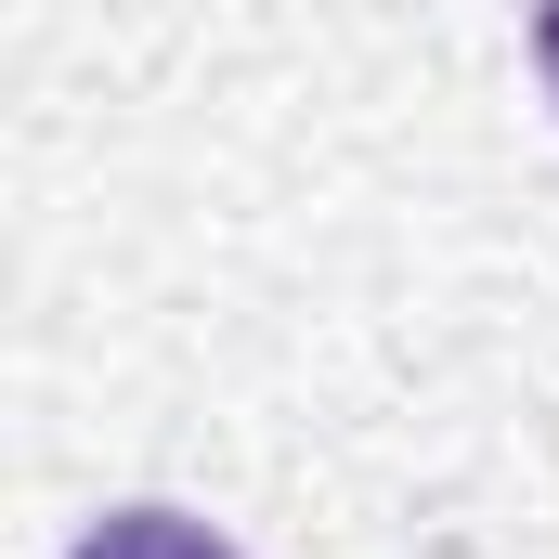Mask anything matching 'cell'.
I'll return each mask as SVG.
<instances>
[{"label":"cell","instance_id":"cell-1","mask_svg":"<svg viewBox=\"0 0 559 559\" xmlns=\"http://www.w3.org/2000/svg\"><path fill=\"white\" fill-rule=\"evenodd\" d=\"M79 559H235L209 521H182V508H105L92 534H79Z\"/></svg>","mask_w":559,"mask_h":559},{"label":"cell","instance_id":"cell-2","mask_svg":"<svg viewBox=\"0 0 559 559\" xmlns=\"http://www.w3.org/2000/svg\"><path fill=\"white\" fill-rule=\"evenodd\" d=\"M534 66H547V92H559V0H534Z\"/></svg>","mask_w":559,"mask_h":559}]
</instances>
